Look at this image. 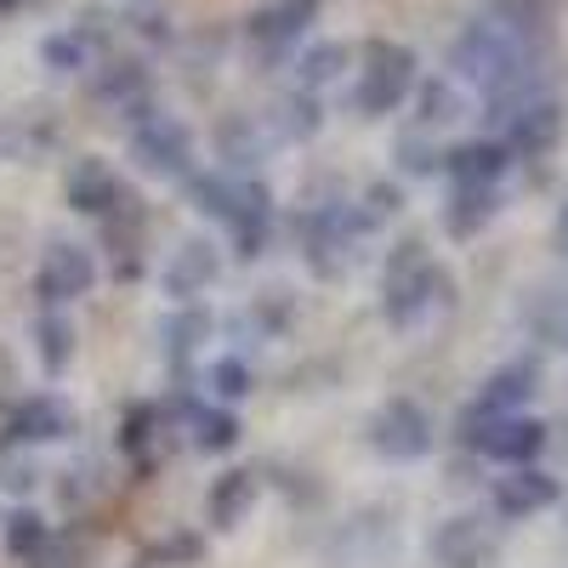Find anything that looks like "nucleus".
Masks as SVG:
<instances>
[{
  "instance_id": "obj_1",
  "label": "nucleus",
  "mask_w": 568,
  "mask_h": 568,
  "mask_svg": "<svg viewBox=\"0 0 568 568\" xmlns=\"http://www.w3.org/2000/svg\"><path fill=\"white\" fill-rule=\"evenodd\" d=\"M449 69L460 85H471L489 109L524 103L546 91V52L535 34H517L500 18H471L455 45H449Z\"/></svg>"
},
{
  "instance_id": "obj_38",
  "label": "nucleus",
  "mask_w": 568,
  "mask_h": 568,
  "mask_svg": "<svg viewBox=\"0 0 568 568\" xmlns=\"http://www.w3.org/2000/svg\"><path fill=\"white\" fill-rule=\"evenodd\" d=\"M12 7H23V0H0V12H12Z\"/></svg>"
},
{
  "instance_id": "obj_4",
  "label": "nucleus",
  "mask_w": 568,
  "mask_h": 568,
  "mask_svg": "<svg viewBox=\"0 0 568 568\" xmlns=\"http://www.w3.org/2000/svg\"><path fill=\"white\" fill-rule=\"evenodd\" d=\"M460 444L478 449L500 466H535L540 449L551 444V426L535 415H484V409H466L460 415Z\"/></svg>"
},
{
  "instance_id": "obj_33",
  "label": "nucleus",
  "mask_w": 568,
  "mask_h": 568,
  "mask_svg": "<svg viewBox=\"0 0 568 568\" xmlns=\"http://www.w3.org/2000/svg\"><path fill=\"white\" fill-rule=\"evenodd\" d=\"M211 393H216V404H240V398H251L256 393V375H251V364L245 358H222L216 369H211Z\"/></svg>"
},
{
  "instance_id": "obj_28",
  "label": "nucleus",
  "mask_w": 568,
  "mask_h": 568,
  "mask_svg": "<svg viewBox=\"0 0 568 568\" xmlns=\"http://www.w3.org/2000/svg\"><path fill=\"white\" fill-rule=\"evenodd\" d=\"M187 200H194L205 216L227 222L233 216V194H240V176H227V171H187Z\"/></svg>"
},
{
  "instance_id": "obj_3",
  "label": "nucleus",
  "mask_w": 568,
  "mask_h": 568,
  "mask_svg": "<svg viewBox=\"0 0 568 568\" xmlns=\"http://www.w3.org/2000/svg\"><path fill=\"white\" fill-rule=\"evenodd\" d=\"M125 154L142 176H160V182H182L194 171V131L187 120L165 114V109H142L131 114V131H125Z\"/></svg>"
},
{
  "instance_id": "obj_19",
  "label": "nucleus",
  "mask_w": 568,
  "mask_h": 568,
  "mask_svg": "<svg viewBox=\"0 0 568 568\" xmlns=\"http://www.w3.org/2000/svg\"><path fill=\"white\" fill-rule=\"evenodd\" d=\"M511 154L500 136H471V142H455L444 149V171L455 176V187H500Z\"/></svg>"
},
{
  "instance_id": "obj_2",
  "label": "nucleus",
  "mask_w": 568,
  "mask_h": 568,
  "mask_svg": "<svg viewBox=\"0 0 568 568\" xmlns=\"http://www.w3.org/2000/svg\"><path fill=\"white\" fill-rule=\"evenodd\" d=\"M438 307H449V273L438 256L426 251V240H398L382 267V313L393 329H420Z\"/></svg>"
},
{
  "instance_id": "obj_26",
  "label": "nucleus",
  "mask_w": 568,
  "mask_h": 568,
  "mask_svg": "<svg viewBox=\"0 0 568 568\" xmlns=\"http://www.w3.org/2000/svg\"><path fill=\"white\" fill-rule=\"evenodd\" d=\"M34 353H40V369H45V375H63V369H69V358H74V329H69V318H63L58 307L40 313V324H34Z\"/></svg>"
},
{
  "instance_id": "obj_14",
  "label": "nucleus",
  "mask_w": 568,
  "mask_h": 568,
  "mask_svg": "<svg viewBox=\"0 0 568 568\" xmlns=\"http://www.w3.org/2000/svg\"><path fill=\"white\" fill-rule=\"evenodd\" d=\"M318 18V0H273V7H262L256 18H251V52L262 58V63H278L291 45L307 34V23Z\"/></svg>"
},
{
  "instance_id": "obj_22",
  "label": "nucleus",
  "mask_w": 568,
  "mask_h": 568,
  "mask_svg": "<svg viewBox=\"0 0 568 568\" xmlns=\"http://www.w3.org/2000/svg\"><path fill=\"white\" fill-rule=\"evenodd\" d=\"M500 211V187H455L444 205V233L449 240H478Z\"/></svg>"
},
{
  "instance_id": "obj_36",
  "label": "nucleus",
  "mask_w": 568,
  "mask_h": 568,
  "mask_svg": "<svg viewBox=\"0 0 568 568\" xmlns=\"http://www.w3.org/2000/svg\"><path fill=\"white\" fill-rule=\"evenodd\" d=\"M29 562H34V568H80V551H74L69 540H45Z\"/></svg>"
},
{
  "instance_id": "obj_20",
  "label": "nucleus",
  "mask_w": 568,
  "mask_h": 568,
  "mask_svg": "<svg viewBox=\"0 0 568 568\" xmlns=\"http://www.w3.org/2000/svg\"><path fill=\"white\" fill-rule=\"evenodd\" d=\"M256 500H262V484H256V471H251V466L222 471V478L211 484V495H205V517H211V529H222V535H227V529L251 524Z\"/></svg>"
},
{
  "instance_id": "obj_31",
  "label": "nucleus",
  "mask_w": 568,
  "mask_h": 568,
  "mask_svg": "<svg viewBox=\"0 0 568 568\" xmlns=\"http://www.w3.org/2000/svg\"><path fill=\"white\" fill-rule=\"evenodd\" d=\"M420 114H415V125L420 131H433V125H449V120H460V91L449 85V80H426L420 85V103H415Z\"/></svg>"
},
{
  "instance_id": "obj_18",
  "label": "nucleus",
  "mask_w": 568,
  "mask_h": 568,
  "mask_svg": "<svg viewBox=\"0 0 568 568\" xmlns=\"http://www.w3.org/2000/svg\"><path fill=\"white\" fill-rule=\"evenodd\" d=\"M535 393H540V364L535 358H511V364H500L489 382L478 387L471 409H484V415H524Z\"/></svg>"
},
{
  "instance_id": "obj_6",
  "label": "nucleus",
  "mask_w": 568,
  "mask_h": 568,
  "mask_svg": "<svg viewBox=\"0 0 568 568\" xmlns=\"http://www.w3.org/2000/svg\"><path fill=\"white\" fill-rule=\"evenodd\" d=\"M364 233H375V227L358 216V205H313L302 216V256L318 278H342L353 267V251Z\"/></svg>"
},
{
  "instance_id": "obj_12",
  "label": "nucleus",
  "mask_w": 568,
  "mask_h": 568,
  "mask_svg": "<svg viewBox=\"0 0 568 568\" xmlns=\"http://www.w3.org/2000/svg\"><path fill=\"white\" fill-rule=\"evenodd\" d=\"M517 324L546 353H568V278H535L517 296Z\"/></svg>"
},
{
  "instance_id": "obj_25",
  "label": "nucleus",
  "mask_w": 568,
  "mask_h": 568,
  "mask_svg": "<svg viewBox=\"0 0 568 568\" xmlns=\"http://www.w3.org/2000/svg\"><path fill=\"white\" fill-rule=\"evenodd\" d=\"M318 125H324V103L313 98V91L296 85L291 98L273 109V131H267V136H278V142H307Z\"/></svg>"
},
{
  "instance_id": "obj_10",
  "label": "nucleus",
  "mask_w": 568,
  "mask_h": 568,
  "mask_svg": "<svg viewBox=\"0 0 568 568\" xmlns=\"http://www.w3.org/2000/svg\"><path fill=\"white\" fill-rule=\"evenodd\" d=\"M91 284H98V256H91L80 240H52L40 251V273H34V291L45 307H69L80 302Z\"/></svg>"
},
{
  "instance_id": "obj_17",
  "label": "nucleus",
  "mask_w": 568,
  "mask_h": 568,
  "mask_svg": "<svg viewBox=\"0 0 568 568\" xmlns=\"http://www.w3.org/2000/svg\"><path fill=\"white\" fill-rule=\"evenodd\" d=\"M562 500V484L551 478L546 466H506V478L495 484V511L500 517H535V511H546V506H557Z\"/></svg>"
},
{
  "instance_id": "obj_5",
  "label": "nucleus",
  "mask_w": 568,
  "mask_h": 568,
  "mask_svg": "<svg viewBox=\"0 0 568 568\" xmlns=\"http://www.w3.org/2000/svg\"><path fill=\"white\" fill-rule=\"evenodd\" d=\"M415 91V52L398 40H369L364 45V69H358V91H353V109L364 120H382L393 109L409 103Z\"/></svg>"
},
{
  "instance_id": "obj_13",
  "label": "nucleus",
  "mask_w": 568,
  "mask_h": 568,
  "mask_svg": "<svg viewBox=\"0 0 568 568\" xmlns=\"http://www.w3.org/2000/svg\"><path fill=\"white\" fill-rule=\"evenodd\" d=\"M216 278H222V251L205 240V233H194V240H182V245L171 251V262H165V273H160V291H165L176 307H187V302H200Z\"/></svg>"
},
{
  "instance_id": "obj_37",
  "label": "nucleus",
  "mask_w": 568,
  "mask_h": 568,
  "mask_svg": "<svg viewBox=\"0 0 568 568\" xmlns=\"http://www.w3.org/2000/svg\"><path fill=\"white\" fill-rule=\"evenodd\" d=\"M557 251L568 256V205H562V216H557Z\"/></svg>"
},
{
  "instance_id": "obj_23",
  "label": "nucleus",
  "mask_w": 568,
  "mask_h": 568,
  "mask_svg": "<svg viewBox=\"0 0 568 568\" xmlns=\"http://www.w3.org/2000/svg\"><path fill=\"white\" fill-rule=\"evenodd\" d=\"M187 433H194V449L205 455H227L233 444H240V415H233L227 404H211V409H187Z\"/></svg>"
},
{
  "instance_id": "obj_7",
  "label": "nucleus",
  "mask_w": 568,
  "mask_h": 568,
  "mask_svg": "<svg viewBox=\"0 0 568 568\" xmlns=\"http://www.w3.org/2000/svg\"><path fill=\"white\" fill-rule=\"evenodd\" d=\"M369 449L382 460H426L438 444V426H433V409L415 404V398H387L382 409L369 415L364 426Z\"/></svg>"
},
{
  "instance_id": "obj_35",
  "label": "nucleus",
  "mask_w": 568,
  "mask_h": 568,
  "mask_svg": "<svg viewBox=\"0 0 568 568\" xmlns=\"http://www.w3.org/2000/svg\"><path fill=\"white\" fill-rule=\"evenodd\" d=\"M45 540H52V524H40L34 511H12L7 517V551L12 557H34Z\"/></svg>"
},
{
  "instance_id": "obj_9",
  "label": "nucleus",
  "mask_w": 568,
  "mask_h": 568,
  "mask_svg": "<svg viewBox=\"0 0 568 568\" xmlns=\"http://www.w3.org/2000/svg\"><path fill=\"white\" fill-rule=\"evenodd\" d=\"M438 568H500V529L484 511H455L426 540Z\"/></svg>"
},
{
  "instance_id": "obj_29",
  "label": "nucleus",
  "mask_w": 568,
  "mask_h": 568,
  "mask_svg": "<svg viewBox=\"0 0 568 568\" xmlns=\"http://www.w3.org/2000/svg\"><path fill=\"white\" fill-rule=\"evenodd\" d=\"M40 63L52 74H80L91 69V29H58L40 40Z\"/></svg>"
},
{
  "instance_id": "obj_11",
  "label": "nucleus",
  "mask_w": 568,
  "mask_h": 568,
  "mask_svg": "<svg viewBox=\"0 0 568 568\" xmlns=\"http://www.w3.org/2000/svg\"><path fill=\"white\" fill-rule=\"evenodd\" d=\"M63 200H69V211H80V216H98V222H114V216H125V205H131V194H125L120 171H114L109 160H98V154L69 165Z\"/></svg>"
},
{
  "instance_id": "obj_27",
  "label": "nucleus",
  "mask_w": 568,
  "mask_h": 568,
  "mask_svg": "<svg viewBox=\"0 0 568 568\" xmlns=\"http://www.w3.org/2000/svg\"><path fill=\"white\" fill-rule=\"evenodd\" d=\"M205 336H211V313L200 307V302H187V307H176L171 318H165V353L182 364V358H194L200 347H205Z\"/></svg>"
},
{
  "instance_id": "obj_39",
  "label": "nucleus",
  "mask_w": 568,
  "mask_h": 568,
  "mask_svg": "<svg viewBox=\"0 0 568 568\" xmlns=\"http://www.w3.org/2000/svg\"><path fill=\"white\" fill-rule=\"evenodd\" d=\"M562 517H568V506H562Z\"/></svg>"
},
{
  "instance_id": "obj_24",
  "label": "nucleus",
  "mask_w": 568,
  "mask_h": 568,
  "mask_svg": "<svg viewBox=\"0 0 568 568\" xmlns=\"http://www.w3.org/2000/svg\"><path fill=\"white\" fill-rule=\"evenodd\" d=\"M347 63H353V45L347 40H324V45H307V52H302L296 80H302V91H313V98H318L324 85H336L347 74Z\"/></svg>"
},
{
  "instance_id": "obj_8",
  "label": "nucleus",
  "mask_w": 568,
  "mask_h": 568,
  "mask_svg": "<svg viewBox=\"0 0 568 568\" xmlns=\"http://www.w3.org/2000/svg\"><path fill=\"white\" fill-rule=\"evenodd\" d=\"M489 120H495L511 160H540V154H551L562 142V109H557L551 91L524 98V103H506V109H489Z\"/></svg>"
},
{
  "instance_id": "obj_15",
  "label": "nucleus",
  "mask_w": 568,
  "mask_h": 568,
  "mask_svg": "<svg viewBox=\"0 0 568 568\" xmlns=\"http://www.w3.org/2000/svg\"><path fill=\"white\" fill-rule=\"evenodd\" d=\"M227 233H233V251H240V262H256V256L267 251V240H273V194H267L262 176H240Z\"/></svg>"
},
{
  "instance_id": "obj_21",
  "label": "nucleus",
  "mask_w": 568,
  "mask_h": 568,
  "mask_svg": "<svg viewBox=\"0 0 568 568\" xmlns=\"http://www.w3.org/2000/svg\"><path fill=\"white\" fill-rule=\"evenodd\" d=\"M262 154H267V125L256 114H227L216 125V160L227 176H251L262 165Z\"/></svg>"
},
{
  "instance_id": "obj_16",
  "label": "nucleus",
  "mask_w": 568,
  "mask_h": 568,
  "mask_svg": "<svg viewBox=\"0 0 568 568\" xmlns=\"http://www.w3.org/2000/svg\"><path fill=\"white\" fill-rule=\"evenodd\" d=\"M69 433H74V404L63 393H34L7 415V444H63Z\"/></svg>"
},
{
  "instance_id": "obj_34",
  "label": "nucleus",
  "mask_w": 568,
  "mask_h": 568,
  "mask_svg": "<svg viewBox=\"0 0 568 568\" xmlns=\"http://www.w3.org/2000/svg\"><path fill=\"white\" fill-rule=\"evenodd\" d=\"M393 160H398V171H404V176H433V171H444V154H438L420 131H404V136H398Z\"/></svg>"
},
{
  "instance_id": "obj_32",
  "label": "nucleus",
  "mask_w": 568,
  "mask_h": 568,
  "mask_svg": "<svg viewBox=\"0 0 568 568\" xmlns=\"http://www.w3.org/2000/svg\"><path fill=\"white\" fill-rule=\"evenodd\" d=\"M484 7H489V18L511 23L517 34H535V40H540V29L551 18V0H484Z\"/></svg>"
},
{
  "instance_id": "obj_30",
  "label": "nucleus",
  "mask_w": 568,
  "mask_h": 568,
  "mask_svg": "<svg viewBox=\"0 0 568 568\" xmlns=\"http://www.w3.org/2000/svg\"><path fill=\"white\" fill-rule=\"evenodd\" d=\"M142 91H149V69H142V63H109L98 74V98L103 103H120L131 114H142Z\"/></svg>"
}]
</instances>
